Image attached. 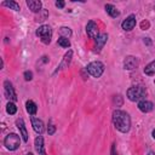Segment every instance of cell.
Wrapping results in <instances>:
<instances>
[{
  "label": "cell",
  "mask_w": 155,
  "mask_h": 155,
  "mask_svg": "<svg viewBox=\"0 0 155 155\" xmlns=\"http://www.w3.org/2000/svg\"><path fill=\"white\" fill-rule=\"evenodd\" d=\"M111 155H117V154H116V151H115V147H113V148H111Z\"/></svg>",
  "instance_id": "obj_28"
},
{
  "label": "cell",
  "mask_w": 155,
  "mask_h": 155,
  "mask_svg": "<svg viewBox=\"0 0 155 155\" xmlns=\"http://www.w3.org/2000/svg\"><path fill=\"white\" fill-rule=\"evenodd\" d=\"M87 71L93 76V78H99L103 71H104V65L103 63L96 61V62H91L88 65H87Z\"/></svg>",
  "instance_id": "obj_5"
},
{
  "label": "cell",
  "mask_w": 155,
  "mask_h": 155,
  "mask_svg": "<svg viewBox=\"0 0 155 155\" xmlns=\"http://www.w3.org/2000/svg\"><path fill=\"white\" fill-rule=\"evenodd\" d=\"M147 94V90L143 86H132L127 90V97L132 102H140Z\"/></svg>",
  "instance_id": "obj_2"
},
{
  "label": "cell",
  "mask_w": 155,
  "mask_h": 155,
  "mask_svg": "<svg viewBox=\"0 0 155 155\" xmlns=\"http://www.w3.org/2000/svg\"><path fill=\"white\" fill-rule=\"evenodd\" d=\"M138 59L136 58V57H132V56H128L126 59H125V62H124V67H125V69H128V70H132V69H134L137 65H138Z\"/></svg>",
  "instance_id": "obj_9"
},
{
  "label": "cell",
  "mask_w": 155,
  "mask_h": 155,
  "mask_svg": "<svg viewBox=\"0 0 155 155\" xmlns=\"http://www.w3.org/2000/svg\"><path fill=\"white\" fill-rule=\"evenodd\" d=\"M2 5H4V6H7V7L12 8V10H15V11H19V10H21L19 5H18L17 2H15V1H4Z\"/></svg>",
  "instance_id": "obj_19"
},
{
  "label": "cell",
  "mask_w": 155,
  "mask_h": 155,
  "mask_svg": "<svg viewBox=\"0 0 155 155\" xmlns=\"http://www.w3.org/2000/svg\"><path fill=\"white\" fill-rule=\"evenodd\" d=\"M154 84H155V80H154Z\"/></svg>",
  "instance_id": "obj_32"
},
{
  "label": "cell",
  "mask_w": 155,
  "mask_h": 155,
  "mask_svg": "<svg viewBox=\"0 0 155 155\" xmlns=\"http://www.w3.org/2000/svg\"><path fill=\"white\" fill-rule=\"evenodd\" d=\"M4 144L8 150H17L21 145V139L19 136L16 133H10L5 137L4 139Z\"/></svg>",
  "instance_id": "obj_3"
},
{
  "label": "cell",
  "mask_w": 155,
  "mask_h": 155,
  "mask_svg": "<svg viewBox=\"0 0 155 155\" xmlns=\"http://www.w3.org/2000/svg\"><path fill=\"white\" fill-rule=\"evenodd\" d=\"M56 6L59 7V8L64 7V1H57V2H56Z\"/></svg>",
  "instance_id": "obj_26"
},
{
  "label": "cell",
  "mask_w": 155,
  "mask_h": 155,
  "mask_svg": "<svg viewBox=\"0 0 155 155\" xmlns=\"http://www.w3.org/2000/svg\"><path fill=\"white\" fill-rule=\"evenodd\" d=\"M58 45L59 46H62V47H69L70 46V41H69V39H67V38H59L58 39Z\"/></svg>",
  "instance_id": "obj_22"
},
{
  "label": "cell",
  "mask_w": 155,
  "mask_h": 155,
  "mask_svg": "<svg viewBox=\"0 0 155 155\" xmlns=\"http://www.w3.org/2000/svg\"><path fill=\"white\" fill-rule=\"evenodd\" d=\"M36 35L38 36H40V39H41V41L44 42V44H50V41H51V38H52V30H51V28L48 27V25H41V27H39L38 28V30H36Z\"/></svg>",
  "instance_id": "obj_4"
},
{
  "label": "cell",
  "mask_w": 155,
  "mask_h": 155,
  "mask_svg": "<svg viewBox=\"0 0 155 155\" xmlns=\"http://www.w3.org/2000/svg\"><path fill=\"white\" fill-rule=\"evenodd\" d=\"M25 107H27V111H28L29 114H31V115H34V114L36 113V110H38L36 104H35L33 101H27Z\"/></svg>",
  "instance_id": "obj_17"
},
{
  "label": "cell",
  "mask_w": 155,
  "mask_h": 155,
  "mask_svg": "<svg viewBox=\"0 0 155 155\" xmlns=\"http://www.w3.org/2000/svg\"><path fill=\"white\" fill-rule=\"evenodd\" d=\"M105 11H107V13H108L109 16H111V17H117V16L120 15V12L117 11V8H116L114 5H111V4H107V5H105Z\"/></svg>",
  "instance_id": "obj_16"
},
{
  "label": "cell",
  "mask_w": 155,
  "mask_h": 155,
  "mask_svg": "<svg viewBox=\"0 0 155 155\" xmlns=\"http://www.w3.org/2000/svg\"><path fill=\"white\" fill-rule=\"evenodd\" d=\"M121 27H122L124 30H132V29L136 27V16H134V15L128 16V17L121 23Z\"/></svg>",
  "instance_id": "obj_8"
},
{
  "label": "cell",
  "mask_w": 155,
  "mask_h": 155,
  "mask_svg": "<svg viewBox=\"0 0 155 155\" xmlns=\"http://www.w3.org/2000/svg\"><path fill=\"white\" fill-rule=\"evenodd\" d=\"M24 79H25L27 81L31 80V79H33V73H31V71H25V73H24Z\"/></svg>",
  "instance_id": "obj_24"
},
{
  "label": "cell",
  "mask_w": 155,
  "mask_h": 155,
  "mask_svg": "<svg viewBox=\"0 0 155 155\" xmlns=\"http://www.w3.org/2000/svg\"><path fill=\"white\" fill-rule=\"evenodd\" d=\"M27 155H33V154H31V153H28V154H27Z\"/></svg>",
  "instance_id": "obj_31"
},
{
  "label": "cell",
  "mask_w": 155,
  "mask_h": 155,
  "mask_svg": "<svg viewBox=\"0 0 155 155\" xmlns=\"http://www.w3.org/2000/svg\"><path fill=\"white\" fill-rule=\"evenodd\" d=\"M140 27H142V29H147V28H149V22H143V23L140 24Z\"/></svg>",
  "instance_id": "obj_27"
},
{
  "label": "cell",
  "mask_w": 155,
  "mask_h": 155,
  "mask_svg": "<svg viewBox=\"0 0 155 155\" xmlns=\"http://www.w3.org/2000/svg\"><path fill=\"white\" fill-rule=\"evenodd\" d=\"M71 54H73V52H71V51H69V52H68V53L64 56V61H63V62H62V64L59 65V68H61V69H62L64 65H68V64H69L70 58H71Z\"/></svg>",
  "instance_id": "obj_23"
},
{
  "label": "cell",
  "mask_w": 155,
  "mask_h": 155,
  "mask_svg": "<svg viewBox=\"0 0 155 155\" xmlns=\"http://www.w3.org/2000/svg\"><path fill=\"white\" fill-rule=\"evenodd\" d=\"M151 136H153V138L155 139V130H153V132H151Z\"/></svg>",
  "instance_id": "obj_29"
},
{
  "label": "cell",
  "mask_w": 155,
  "mask_h": 155,
  "mask_svg": "<svg viewBox=\"0 0 155 155\" xmlns=\"http://www.w3.org/2000/svg\"><path fill=\"white\" fill-rule=\"evenodd\" d=\"M31 126H33V128H34V131L36 132V133H42L44 132V130H45V127H44V122L41 121V120H39V119H36V117H31Z\"/></svg>",
  "instance_id": "obj_11"
},
{
  "label": "cell",
  "mask_w": 155,
  "mask_h": 155,
  "mask_svg": "<svg viewBox=\"0 0 155 155\" xmlns=\"http://www.w3.org/2000/svg\"><path fill=\"white\" fill-rule=\"evenodd\" d=\"M86 33H87V35H88L90 38H92V39L98 38V35H99V33H98V27H97V24H96L93 21H90V22L87 23V25H86Z\"/></svg>",
  "instance_id": "obj_7"
},
{
  "label": "cell",
  "mask_w": 155,
  "mask_h": 155,
  "mask_svg": "<svg viewBox=\"0 0 155 155\" xmlns=\"http://www.w3.org/2000/svg\"><path fill=\"white\" fill-rule=\"evenodd\" d=\"M27 6L33 12H40L41 7H42V4H41V1H38V0H28L27 1Z\"/></svg>",
  "instance_id": "obj_12"
},
{
  "label": "cell",
  "mask_w": 155,
  "mask_h": 155,
  "mask_svg": "<svg viewBox=\"0 0 155 155\" xmlns=\"http://www.w3.org/2000/svg\"><path fill=\"white\" fill-rule=\"evenodd\" d=\"M54 131H56V127H54L52 124H50V125H48V130H47L48 134H53V133H54Z\"/></svg>",
  "instance_id": "obj_25"
},
{
  "label": "cell",
  "mask_w": 155,
  "mask_h": 155,
  "mask_svg": "<svg viewBox=\"0 0 155 155\" xmlns=\"http://www.w3.org/2000/svg\"><path fill=\"white\" fill-rule=\"evenodd\" d=\"M59 33H61V35H62V38H69V36H71V30H70V28H67V27H62L61 29H59Z\"/></svg>",
  "instance_id": "obj_20"
},
{
  "label": "cell",
  "mask_w": 155,
  "mask_h": 155,
  "mask_svg": "<svg viewBox=\"0 0 155 155\" xmlns=\"http://www.w3.org/2000/svg\"><path fill=\"white\" fill-rule=\"evenodd\" d=\"M148 155H155V153H154V151H150V153H149Z\"/></svg>",
  "instance_id": "obj_30"
},
{
  "label": "cell",
  "mask_w": 155,
  "mask_h": 155,
  "mask_svg": "<svg viewBox=\"0 0 155 155\" xmlns=\"http://www.w3.org/2000/svg\"><path fill=\"white\" fill-rule=\"evenodd\" d=\"M4 90H5V96H6V97H7L10 101L15 102V101L17 99V96H16L15 88H13L12 84H11L8 80H6V81L4 82Z\"/></svg>",
  "instance_id": "obj_6"
},
{
  "label": "cell",
  "mask_w": 155,
  "mask_h": 155,
  "mask_svg": "<svg viewBox=\"0 0 155 155\" xmlns=\"http://www.w3.org/2000/svg\"><path fill=\"white\" fill-rule=\"evenodd\" d=\"M138 108H139V110L143 111V113H149V111L153 110L154 104H153L150 101H145V99H143V101H140V102L138 103Z\"/></svg>",
  "instance_id": "obj_10"
},
{
  "label": "cell",
  "mask_w": 155,
  "mask_h": 155,
  "mask_svg": "<svg viewBox=\"0 0 155 155\" xmlns=\"http://www.w3.org/2000/svg\"><path fill=\"white\" fill-rule=\"evenodd\" d=\"M107 40H108V35H107V34H101V35H98V38H96V48L101 50V48L104 46V44L107 42Z\"/></svg>",
  "instance_id": "obj_15"
},
{
  "label": "cell",
  "mask_w": 155,
  "mask_h": 155,
  "mask_svg": "<svg viewBox=\"0 0 155 155\" xmlns=\"http://www.w3.org/2000/svg\"><path fill=\"white\" fill-rule=\"evenodd\" d=\"M17 127H18L19 131H21V134H22V137H23V140L27 142V140H28V132H27V128H25V125H24L23 119H18V120H17Z\"/></svg>",
  "instance_id": "obj_13"
},
{
  "label": "cell",
  "mask_w": 155,
  "mask_h": 155,
  "mask_svg": "<svg viewBox=\"0 0 155 155\" xmlns=\"http://www.w3.org/2000/svg\"><path fill=\"white\" fill-rule=\"evenodd\" d=\"M113 124L116 130L125 133V132H128L131 127V119L127 113L122 110H115L113 113Z\"/></svg>",
  "instance_id": "obj_1"
},
{
  "label": "cell",
  "mask_w": 155,
  "mask_h": 155,
  "mask_svg": "<svg viewBox=\"0 0 155 155\" xmlns=\"http://www.w3.org/2000/svg\"><path fill=\"white\" fill-rule=\"evenodd\" d=\"M144 73L147 75H155V61H153L144 68Z\"/></svg>",
  "instance_id": "obj_18"
},
{
  "label": "cell",
  "mask_w": 155,
  "mask_h": 155,
  "mask_svg": "<svg viewBox=\"0 0 155 155\" xmlns=\"http://www.w3.org/2000/svg\"><path fill=\"white\" fill-rule=\"evenodd\" d=\"M35 149L39 154H41V155L45 154V151H44V138L41 136H38L35 138Z\"/></svg>",
  "instance_id": "obj_14"
},
{
  "label": "cell",
  "mask_w": 155,
  "mask_h": 155,
  "mask_svg": "<svg viewBox=\"0 0 155 155\" xmlns=\"http://www.w3.org/2000/svg\"><path fill=\"white\" fill-rule=\"evenodd\" d=\"M42 155H45V154H42Z\"/></svg>",
  "instance_id": "obj_33"
},
{
  "label": "cell",
  "mask_w": 155,
  "mask_h": 155,
  "mask_svg": "<svg viewBox=\"0 0 155 155\" xmlns=\"http://www.w3.org/2000/svg\"><path fill=\"white\" fill-rule=\"evenodd\" d=\"M6 111H7L8 114L13 115V114H16V111H17V107H16L12 102H8L7 105H6Z\"/></svg>",
  "instance_id": "obj_21"
}]
</instances>
